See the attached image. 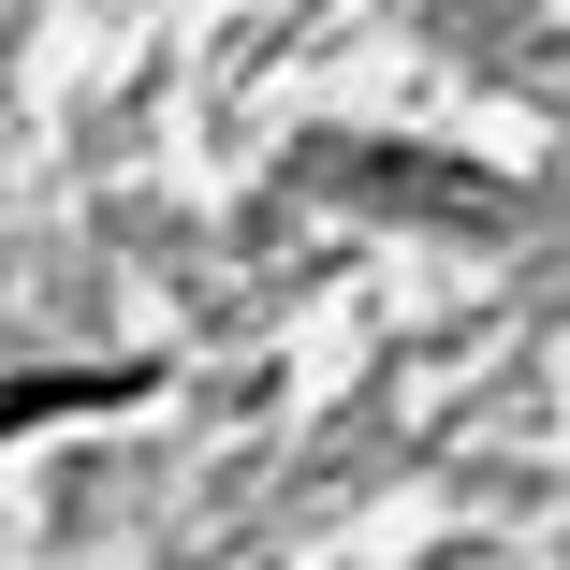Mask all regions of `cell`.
<instances>
[]
</instances>
